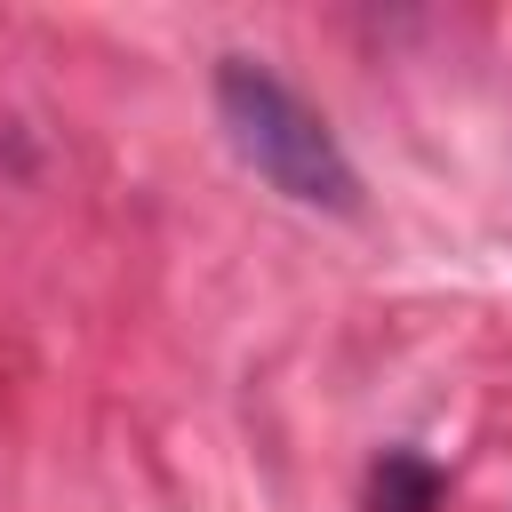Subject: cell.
Here are the masks:
<instances>
[{"mask_svg":"<svg viewBox=\"0 0 512 512\" xmlns=\"http://www.w3.org/2000/svg\"><path fill=\"white\" fill-rule=\"evenodd\" d=\"M216 120L232 136V152L296 208L320 216H352L360 208V168L344 160L336 128L320 120V104H304L272 64L256 56H224L216 64Z\"/></svg>","mask_w":512,"mask_h":512,"instance_id":"1","label":"cell"}]
</instances>
